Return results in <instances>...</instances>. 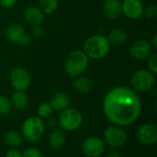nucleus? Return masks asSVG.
<instances>
[{
	"label": "nucleus",
	"instance_id": "5",
	"mask_svg": "<svg viewBox=\"0 0 157 157\" xmlns=\"http://www.w3.org/2000/svg\"><path fill=\"white\" fill-rule=\"evenodd\" d=\"M82 121L83 118L81 113L75 108L68 107L62 111L58 123L63 130L74 131L81 126Z\"/></svg>",
	"mask_w": 157,
	"mask_h": 157
},
{
	"label": "nucleus",
	"instance_id": "26",
	"mask_svg": "<svg viewBox=\"0 0 157 157\" xmlns=\"http://www.w3.org/2000/svg\"><path fill=\"white\" fill-rule=\"evenodd\" d=\"M22 154V157H42L41 152L37 148L26 149Z\"/></svg>",
	"mask_w": 157,
	"mask_h": 157
},
{
	"label": "nucleus",
	"instance_id": "21",
	"mask_svg": "<svg viewBox=\"0 0 157 157\" xmlns=\"http://www.w3.org/2000/svg\"><path fill=\"white\" fill-rule=\"evenodd\" d=\"M23 136L15 130H10L6 133L4 141L6 144L10 148H17L23 143Z\"/></svg>",
	"mask_w": 157,
	"mask_h": 157
},
{
	"label": "nucleus",
	"instance_id": "17",
	"mask_svg": "<svg viewBox=\"0 0 157 157\" xmlns=\"http://www.w3.org/2000/svg\"><path fill=\"white\" fill-rule=\"evenodd\" d=\"M93 84L91 80L86 77L77 76L73 81V88L80 93H87L92 90Z\"/></svg>",
	"mask_w": 157,
	"mask_h": 157
},
{
	"label": "nucleus",
	"instance_id": "2",
	"mask_svg": "<svg viewBox=\"0 0 157 157\" xmlns=\"http://www.w3.org/2000/svg\"><path fill=\"white\" fill-rule=\"evenodd\" d=\"M110 49V43L108 39L100 34L93 35L87 38L84 44V52L92 59H100L106 56Z\"/></svg>",
	"mask_w": 157,
	"mask_h": 157
},
{
	"label": "nucleus",
	"instance_id": "8",
	"mask_svg": "<svg viewBox=\"0 0 157 157\" xmlns=\"http://www.w3.org/2000/svg\"><path fill=\"white\" fill-rule=\"evenodd\" d=\"M82 151L87 157H100L105 152V143L97 136L88 137L82 143Z\"/></svg>",
	"mask_w": 157,
	"mask_h": 157
},
{
	"label": "nucleus",
	"instance_id": "29",
	"mask_svg": "<svg viewBox=\"0 0 157 157\" xmlns=\"http://www.w3.org/2000/svg\"><path fill=\"white\" fill-rule=\"evenodd\" d=\"M31 34L35 39H40L43 36V30L41 27H40V25H34L31 31Z\"/></svg>",
	"mask_w": 157,
	"mask_h": 157
},
{
	"label": "nucleus",
	"instance_id": "9",
	"mask_svg": "<svg viewBox=\"0 0 157 157\" xmlns=\"http://www.w3.org/2000/svg\"><path fill=\"white\" fill-rule=\"evenodd\" d=\"M30 76L23 68H16L10 74V82L16 91H25L30 85Z\"/></svg>",
	"mask_w": 157,
	"mask_h": 157
},
{
	"label": "nucleus",
	"instance_id": "12",
	"mask_svg": "<svg viewBox=\"0 0 157 157\" xmlns=\"http://www.w3.org/2000/svg\"><path fill=\"white\" fill-rule=\"evenodd\" d=\"M121 6L122 13L131 19H137L144 13V6L140 0H124Z\"/></svg>",
	"mask_w": 157,
	"mask_h": 157
},
{
	"label": "nucleus",
	"instance_id": "11",
	"mask_svg": "<svg viewBox=\"0 0 157 157\" xmlns=\"http://www.w3.org/2000/svg\"><path fill=\"white\" fill-rule=\"evenodd\" d=\"M153 46L150 42L146 40L136 41L130 49L131 56L136 60H144L152 54Z\"/></svg>",
	"mask_w": 157,
	"mask_h": 157
},
{
	"label": "nucleus",
	"instance_id": "4",
	"mask_svg": "<svg viewBox=\"0 0 157 157\" xmlns=\"http://www.w3.org/2000/svg\"><path fill=\"white\" fill-rule=\"evenodd\" d=\"M22 136L26 141L36 143L40 141L45 131V125L40 117H29L22 125Z\"/></svg>",
	"mask_w": 157,
	"mask_h": 157
},
{
	"label": "nucleus",
	"instance_id": "6",
	"mask_svg": "<svg viewBox=\"0 0 157 157\" xmlns=\"http://www.w3.org/2000/svg\"><path fill=\"white\" fill-rule=\"evenodd\" d=\"M127 133L126 131L118 125H112L107 128L103 133L104 143L112 147L120 148L122 147L127 142Z\"/></svg>",
	"mask_w": 157,
	"mask_h": 157
},
{
	"label": "nucleus",
	"instance_id": "13",
	"mask_svg": "<svg viewBox=\"0 0 157 157\" xmlns=\"http://www.w3.org/2000/svg\"><path fill=\"white\" fill-rule=\"evenodd\" d=\"M103 12L110 19H116L122 14L121 2L120 0H104Z\"/></svg>",
	"mask_w": 157,
	"mask_h": 157
},
{
	"label": "nucleus",
	"instance_id": "3",
	"mask_svg": "<svg viewBox=\"0 0 157 157\" xmlns=\"http://www.w3.org/2000/svg\"><path fill=\"white\" fill-rule=\"evenodd\" d=\"M88 56L82 50L73 51L68 55L64 62V69L69 77L80 76L88 66Z\"/></svg>",
	"mask_w": 157,
	"mask_h": 157
},
{
	"label": "nucleus",
	"instance_id": "28",
	"mask_svg": "<svg viewBox=\"0 0 157 157\" xmlns=\"http://www.w3.org/2000/svg\"><path fill=\"white\" fill-rule=\"evenodd\" d=\"M30 42H31V37H30L28 33L24 32V33L21 35V37L19 38L17 43H18L19 45H21V46H28V45L30 43Z\"/></svg>",
	"mask_w": 157,
	"mask_h": 157
},
{
	"label": "nucleus",
	"instance_id": "27",
	"mask_svg": "<svg viewBox=\"0 0 157 157\" xmlns=\"http://www.w3.org/2000/svg\"><path fill=\"white\" fill-rule=\"evenodd\" d=\"M144 12L147 19H155L157 16V6L155 5H149Z\"/></svg>",
	"mask_w": 157,
	"mask_h": 157
},
{
	"label": "nucleus",
	"instance_id": "1",
	"mask_svg": "<svg viewBox=\"0 0 157 157\" xmlns=\"http://www.w3.org/2000/svg\"><path fill=\"white\" fill-rule=\"evenodd\" d=\"M102 108L106 118L114 125L129 126L141 115L142 102L134 90L126 86L111 89L104 97Z\"/></svg>",
	"mask_w": 157,
	"mask_h": 157
},
{
	"label": "nucleus",
	"instance_id": "20",
	"mask_svg": "<svg viewBox=\"0 0 157 157\" xmlns=\"http://www.w3.org/2000/svg\"><path fill=\"white\" fill-rule=\"evenodd\" d=\"M11 105H14L15 108L18 110L25 109L29 105V98L24 91H16L11 99Z\"/></svg>",
	"mask_w": 157,
	"mask_h": 157
},
{
	"label": "nucleus",
	"instance_id": "18",
	"mask_svg": "<svg viewBox=\"0 0 157 157\" xmlns=\"http://www.w3.org/2000/svg\"><path fill=\"white\" fill-rule=\"evenodd\" d=\"M107 39L110 44L118 46L124 44L127 42L128 36L125 31H123L122 29H114L109 31Z\"/></svg>",
	"mask_w": 157,
	"mask_h": 157
},
{
	"label": "nucleus",
	"instance_id": "22",
	"mask_svg": "<svg viewBox=\"0 0 157 157\" xmlns=\"http://www.w3.org/2000/svg\"><path fill=\"white\" fill-rule=\"evenodd\" d=\"M58 7V0H40V8L44 14H52Z\"/></svg>",
	"mask_w": 157,
	"mask_h": 157
},
{
	"label": "nucleus",
	"instance_id": "19",
	"mask_svg": "<svg viewBox=\"0 0 157 157\" xmlns=\"http://www.w3.org/2000/svg\"><path fill=\"white\" fill-rule=\"evenodd\" d=\"M24 32H25L24 28L20 24L15 23V24H11L7 27V29L6 30V36L8 41L17 43L19 38L21 37V35Z\"/></svg>",
	"mask_w": 157,
	"mask_h": 157
},
{
	"label": "nucleus",
	"instance_id": "25",
	"mask_svg": "<svg viewBox=\"0 0 157 157\" xmlns=\"http://www.w3.org/2000/svg\"><path fill=\"white\" fill-rule=\"evenodd\" d=\"M147 59H148V60H147V66H148V68H149V70H150L153 74H156L157 73V54L156 53L151 54Z\"/></svg>",
	"mask_w": 157,
	"mask_h": 157
},
{
	"label": "nucleus",
	"instance_id": "23",
	"mask_svg": "<svg viewBox=\"0 0 157 157\" xmlns=\"http://www.w3.org/2000/svg\"><path fill=\"white\" fill-rule=\"evenodd\" d=\"M53 109L50 103H42L37 108V114L40 118H48L52 116Z\"/></svg>",
	"mask_w": 157,
	"mask_h": 157
},
{
	"label": "nucleus",
	"instance_id": "30",
	"mask_svg": "<svg viewBox=\"0 0 157 157\" xmlns=\"http://www.w3.org/2000/svg\"><path fill=\"white\" fill-rule=\"evenodd\" d=\"M6 157H22V154L16 148H12L8 150L6 154Z\"/></svg>",
	"mask_w": 157,
	"mask_h": 157
},
{
	"label": "nucleus",
	"instance_id": "34",
	"mask_svg": "<svg viewBox=\"0 0 157 157\" xmlns=\"http://www.w3.org/2000/svg\"><path fill=\"white\" fill-rule=\"evenodd\" d=\"M100 1H104V0H100Z\"/></svg>",
	"mask_w": 157,
	"mask_h": 157
},
{
	"label": "nucleus",
	"instance_id": "16",
	"mask_svg": "<svg viewBox=\"0 0 157 157\" xmlns=\"http://www.w3.org/2000/svg\"><path fill=\"white\" fill-rule=\"evenodd\" d=\"M25 19L31 25H40L44 19V13L40 7L31 6L25 11Z\"/></svg>",
	"mask_w": 157,
	"mask_h": 157
},
{
	"label": "nucleus",
	"instance_id": "24",
	"mask_svg": "<svg viewBox=\"0 0 157 157\" xmlns=\"http://www.w3.org/2000/svg\"><path fill=\"white\" fill-rule=\"evenodd\" d=\"M11 112V102L5 96L0 95V116H6Z\"/></svg>",
	"mask_w": 157,
	"mask_h": 157
},
{
	"label": "nucleus",
	"instance_id": "32",
	"mask_svg": "<svg viewBox=\"0 0 157 157\" xmlns=\"http://www.w3.org/2000/svg\"><path fill=\"white\" fill-rule=\"evenodd\" d=\"M107 157H121V155H120V153H119L118 151L113 150V151H110V152L108 154V156Z\"/></svg>",
	"mask_w": 157,
	"mask_h": 157
},
{
	"label": "nucleus",
	"instance_id": "15",
	"mask_svg": "<svg viewBox=\"0 0 157 157\" xmlns=\"http://www.w3.org/2000/svg\"><path fill=\"white\" fill-rule=\"evenodd\" d=\"M65 142H66V136L64 131L62 130H52L48 138V143L50 147L54 150H59L63 148Z\"/></svg>",
	"mask_w": 157,
	"mask_h": 157
},
{
	"label": "nucleus",
	"instance_id": "31",
	"mask_svg": "<svg viewBox=\"0 0 157 157\" xmlns=\"http://www.w3.org/2000/svg\"><path fill=\"white\" fill-rule=\"evenodd\" d=\"M17 3V0H0V5L5 8H11Z\"/></svg>",
	"mask_w": 157,
	"mask_h": 157
},
{
	"label": "nucleus",
	"instance_id": "10",
	"mask_svg": "<svg viewBox=\"0 0 157 157\" xmlns=\"http://www.w3.org/2000/svg\"><path fill=\"white\" fill-rule=\"evenodd\" d=\"M138 141L144 145H153L157 142V128L151 123L141 125L136 132Z\"/></svg>",
	"mask_w": 157,
	"mask_h": 157
},
{
	"label": "nucleus",
	"instance_id": "14",
	"mask_svg": "<svg viewBox=\"0 0 157 157\" xmlns=\"http://www.w3.org/2000/svg\"><path fill=\"white\" fill-rule=\"evenodd\" d=\"M71 104L70 96L64 92H58L53 94L51 98L50 105H52L53 111H63L69 107Z\"/></svg>",
	"mask_w": 157,
	"mask_h": 157
},
{
	"label": "nucleus",
	"instance_id": "7",
	"mask_svg": "<svg viewBox=\"0 0 157 157\" xmlns=\"http://www.w3.org/2000/svg\"><path fill=\"white\" fill-rule=\"evenodd\" d=\"M155 74L145 69L136 71L131 79V84L133 90L137 92H146L150 90L155 85Z\"/></svg>",
	"mask_w": 157,
	"mask_h": 157
},
{
	"label": "nucleus",
	"instance_id": "33",
	"mask_svg": "<svg viewBox=\"0 0 157 157\" xmlns=\"http://www.w3.org/2000/svg\"><path fill=\"white\" fill-rule=\"evenodd\" d=\"M157 35L156 34H155L154 35V37L152 38V42H150L151 43V44H152V46H154V47H156L157 46Z\"/></svg>",
	"mask_w": 157,
	"mask_h": 157
}]
</instances>
